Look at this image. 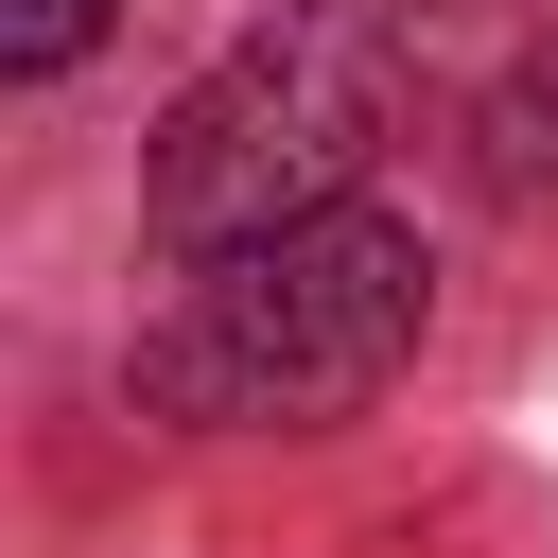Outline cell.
Here are the masks:
<instances>
[{
	"mask_svg": "<svg viewBox=\"0 0 558 558\" xmlns=\"http://www.w3.org/2000/svg\"><path fill=\"white\" fill-rule=\"evenodd\" d=\"M418 314H436L418 227L314 209V227L244 244V262H192V296L140 331V401L209 418V436H314V418H349V401L401 384Z\"/></svg>",
	"mask_w": 558,
	"mask_h": 558,
	"instance_id": "6da1fadb",
	"label": "cell"
},
{
	"mask_svg": "<svg viewBox=\"0 0 558 558\" xmlns=\"http://www.w3.org/2000/svg\"><path fill=\"white\" fill-rule=\"evenodd\" d=\"M366 140H384V35H366V17H331V0H296L279 35H244V52L157 122L140 209H157V244H174V262H244V244H279V227L349 209Z\"/></svg>",
	"mask_w": 558,
	"mask_h": 558,
	"instance_id": "7a4b0ae2",
	"label": "cell"
},
{
	"mask_svg": "<svg viewBox=\"0 0 558 558\" xmlns=\"http://www.w3.org/2000/svg\"><path fill=\"white\" fill-rule=\"evenodd\" d=\"M105 35V0H0V70H70Z\"/></svg>",
	"mask_w": 558,
	"mask_h": 558,
	"instance_id": "3957f363",
	"label": "cell"
}]
</instances>
